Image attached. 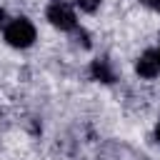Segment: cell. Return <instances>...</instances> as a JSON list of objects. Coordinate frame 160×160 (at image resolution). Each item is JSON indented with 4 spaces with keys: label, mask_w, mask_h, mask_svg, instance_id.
<instances>
[{
    "label": "cell",
    "mask_w": 160,
    "mask_h": 160,
    "mask_svg": "<svg viewBox=\"0 0 160 160\" xmlns=\"http://www.w3.org/2000/svg\"><path fill=\"white\" fill-rule=\"evenodd\" d=\"M90 70H92V78H95V80H102V82H112V80H115V75H112L108 60H95Z\"/></svg>",
    "instance_id": "cell-4"
},
{
    "label": "cell",
    "mask_w": 160,
    "mask_h": 160,
    "mask_svg": "<svg viewBox=\"0 0 160 160\" xmlns=\"http://www.w3.org/2000/svg\"><path fill=\"white\" fill-rule=\"evenodd\" d=\"M48 20L55 28H60V30H72L75 28V12L65 2H60V0H55V2L48 5Z\"/></svg>",
    "instance_id": "cell-2"
},
{
    "label": "cell",
    "mask_w": 160,
    "mask_h": 160,
    "mask_svg": "<svg viewBox=\"0 0 160 160\" xmlns=\"http://www.w3.org/2000/svg\"><path fill=\"white\" fill-rule=\"evenodd\" d=\"M155 55H158V60H160V42H158V50H155Z\"/></svg>",
    "instance_id": "cell-9"
},
{
    "label": "cell",
    "mask_w": 160,
    "mask_h": 160,
    "mask_svg": "<svg viewBox=\"0 0 160 160\" xmlns=\"http://www.w3.org/2000/svg\"><path fill=\"white\" fill-rule=\"evenodd\" d=\"M155 140H158V142H160V122H158V125H155Z\"/></svg>",
    "instance_id": "cell-8"
},
{
    "label": "cell",
    "mask_w": 160,
    "mask_h": 160,
    "mask_svg": "<svg viewBox=\"0 0 160 160\" xmlns=\"http://www.w3.org/2000/svg\"><path fill=\"white\" fill-rule=\"evenodd\" d=\"M5 40L12 48H30L35 40V28L28 18H15L5 25Z\"/></svg>",
    "instance_id": "cell-1"
},
{
    "label": "cell",
    "mask_w": 160,
    "mask_h": 160,
    "mask_svg": "<svg viewBox=\"0 0 160 160\" xmlns=\"http://www.w3.org/2000/svg\"><path fill=\"white\" fill-rule=\"evenodd\" d=\"M5 20H8V15H5V10H2V8H0V28H5V25H8V22H5Z\"/></svg>",
    "instance_id": "cell-6"
},
{
    "label": "cell",
    "mask_w": 160,
    "mask_h": 160,
    "mask_svg": "<svg viewBox=\"0 0 160 160\" xmlns=\"http://www.w3.org/2000/svg\"><path fill=\"white\" fill-rule=\"evenodd\" d=\"M142 2L150 5V8H158V10H160V0H142Z\"/></svg>",
    "instance_id": "cell-7"
},
{
    "label": "cell",
    "mask_w": 160,
    "mask_h": 160,
    "mask_svg": "<svg viewBox=\"0 0 160 160\" xmlns=\"http://www.w3.org/2000/svg\"><path fill=\"white\" fill-rule=\"evenodd\" d=\"M78 5H80V10H85V12H92V10H98V5H100V0H75Z\"/></svg>",
    "instance_id": "cell-5"
},
{
    "label": "cell",
    "mask_w": 160,
    "mask_h": 160,
    "mask_svg": "<svg viewBox=\"0 0 160 160\" xmlns=\"http://www.w3.org/2000/svg\"><path fill=\"white\" fill-rule=\"evenodd\" d=\"M135 70H138V75H140V78H155V75L160 72V60H158L155 50L142 52V55H140V60L135 62Z\"/></svg>",
    "instance_id": "cell-3"
}]
</instances>
